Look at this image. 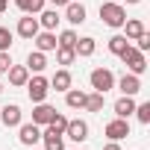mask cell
Here are the masks:
<instances>
[{"label": "cell", "instance_id": "obj_3", "mask_svg": "<svg viewBox=\"0 0 150 150\" xmlns=\"http://www.w3.org/2000/svg\"><path fill=\"white\" fill-rule=\"evenodd\" d=\"M121 59H124V65H127L132 74H141V71L147 68V62H144V53H141L138 47H127V50L121 53Z\"/></svg>", "mask_w": 150, "mask_h": 150}, {"label": "cell", "instance_id": "obj_24", "mask_svg": "<svg viewBox=\"0 0 150 150\" xmlns=\"http://www.w3.org/2000/svg\"><path fill=\"white\" fill-rule=\"evenodd\" d=\"M65 127H68V121H65L59 112H56V115L50 118V124H47V129H50V132H59V135H65Z\"/></svg>", "mask_w": 150, "mask_h": 150}, {"label": "cell", "instance_id": "obj_1", "mask_svg": "<svg viewBox=\"0 0 150 150\" xmlns=\"http://www.w3.org/2000/svg\"><path fill=\"white\" fill-rule=\"evenodd\" d=\"M88 80H91V88L100 91V94H106V91L115 86V77H112V71H109V68H94Z\"/></svg>", "mask_w": 150, "mask_h": 150}, {"label": "cell", "instance_id": "obj_18", "mask_svg": "<svg viewBox=\"0 0 150 150\" xmlns=\"http://www.w3.org/2000/svg\"><path fill=\"white\" fill-rule=\"evenodd\" d=\"M103 103H106V94H100V91L86 94V109H88V112H100V109H103Z\"/></svg>", "mask_w": 150, "mask_h": 150}, {"label": "cell", "instance_id": "obj_31", "mask_svg": "<svg viewBox=\"0 0 150 150\" xmlns=\"http://www.w3.org/2000/svg\"><path fill=\"white\" fill-rule=\"evenodd\" d=\"M12 68V59H9V53L6 50H0V74H6Z\"/></svg>", "mask_w": 150, "mask_h": 150}, {"label": "cell", "instance_id": "obj_34", "mask_svg": "<svg viewBox=\"0 0 150 150\" xmlns=\"http://www.w3.org/2000/svg\"><path fill=\"white\" fill-rule=\"evenodd\" d=\"M106 150H121V147H118V144L112 141V144H106Z\"/></svg>", "mask_w": 150, "mask_h": 150}, {"label": "cell", "instance_id": "obj_4", "mask_svg": "<svg viewBox=\"0 0 150 150\" xmlns=\"http://www.w3.org/2000/svg\"><path fill=\"white\" fill-rule=\"evenodd\" d=\"M27 91H30V100L33 103H41L47 97V91H50V83L44 77H33V80H27Z\"/></svg>", "mask_w": 150, "mask_h": 150}, {"label": "cell", "instance_id": "obj_20", "mask_svg": "<svg viewBox=\"0 0 150 150\" xmlns=\"http://www.w3.org/2000/svg\"><path fill=\"white\" fill-rule=\"evenodd\" d=\"M74 53H80V56H91V53H94V38H77V44H74Z\"/></svg>", "mask_w": 150, "mask_h": 150}, {"label": "cell", "instance_id": "obj_30", "mask_svg": "<svg viewBox=\"0 0 150 150\" xmlns=\"http://www.w3.org/2000/svg\"><path fill=\"white\" fill-rule=\"evenodd\" d=\"M9 44H12V33L6 27H0V50H9Z\"/></svg>", "mask_w": 150, "mask_h": 150}, {"label": "cell", "instance_id": "obj_2", "mask_svg": "<svg viewBox=\"0 0 150 150\" xmlns=\"http://www.w3.org/2000/svg\"><path fill=\"white\" fill-rule=\"evenodd\" d=\"M100 18H103V24H109V27H124L127 12H124L118 3H103V6H100Z\"/></svg>", "mask_w": 150, "mask_h": 150}, {"label": "cell", "instance_id": "obj_25", "mask_svg": "<svg viewBox=\"0 0 150 150\" xmlns=\"http://www.w3.org/2000/svg\"><path fill=\"white\" fill-rule=\"evenodd\" d=\"M65 100H68V106H71V109L86 106V94H83V91H68V97H65Z\"/></svg>", "mask_w": 150, "mask_h": 150}, {"label": "cell", "instance_id": "obj_12", "mask_svg": "<svg viewBox=\"0 0 150 150\" xmlns=\"http://www.w3.org/2000/svg\"><path fill=\"white\" fill-rule=\"evenodd\" d=\"M38 138H41L38 124H24V127H21V141H24V144H35Z\"/></svg>", "mask_w": 150, "mask_h": 150}, {"label": "cell", "instance_id": "obj_22", "mask_svg": "<svg viewBox=\"0 0 150 150\" xmlns=\"http://www.w3.org/2000/svg\"><path fill=\"white\" fill-rule=\"evenodd\" d=\"M129 47V41H127V35H115V38H109V50L115 53V56H121L124 50Z\"/></svg>", "mask_w": 150, "mask_h": 150}, {"label": "cell", "instance_id": "obj_5", "mask_svg": "<svg viewBox=\"0 0 150 150\" xmlns=\"http://www.w3.org/2000/svg\"><path fill=\"white\" fill-rule=\"evenodd\" d=\"M106 135H109L112 141L127 138V135H129V124H127V118H115V121H109V124H106Z\"/></svg>", "mask_w": 150, "mask_h": 150}, {"label": "cell", "instance_id": "obj_21", "mask_svg": "<svg viewBox=\"0 0 150 150\" xmlns=\"http://www.w3.org/2000/svg\"><path fill=\"white\" fill-rule=\"evenodd\" d=\"M74 59H77V53H74V47H62V44L56 47V62H59V65H71Z\"/></svg>", "mask_w": 150, "mask_h": 150}, {"label": "cell", "instance_id": "obj_23", "mask_svg": "<svg viewBox=\"0 0 150 150\" xmlns=\"http://www.w3.org/2000/svg\"><path fill=\"white\" fill-rule=\"evenodd\" d=\"M41 6H44V0H18V9H21V12H27V15L41 12Z\"/></svg>", "mask_w": 150, "mask_h": 150}, {"label": "cell", "instance_id": "obj_13", "mask_svg": "<svg viewBox=\"0 0 150 150\" xmlns=\"http://www.w3.org/2000/svg\"><path fill=\"white\" fill-rule=\"evenodd\" d=\"M65 18H68L71 24H83V21H86V6H83V3H68Z\"/></svg>", "mask_w": 150, "mask_h": 150}, {"label": "cell", "instance_id": "obj_32", "mask_svg": "<svg viewBox=\"0 0 150 150\" xmlns=\"http://www.w3.org/2000/svg\"><path fill=\"white\" fill-rule=\"evenodd\" d=\"M135 41H138V50H141V53H144V50L150 47V35H147V33H141V35H138Z\"/></svg>", "mask_w": 150, "mask_h": 150}, {"label": "cell", "instance_id": "obj_9", "mask_svg": "<svg viewBox=\"0 0 150 150\" xmlns=\"http://www.w3.org/2000/svg\"><path fill=\"white\" fill-rule=\"evenodd\" d=\"M18 33L24 35V38H35V33H38V18H21V24H18Z\"/></svg>", "mask_w": 150, "mask_h": 150}, {"label": "cell", "instance_id": "obj_10", "mask_svg": "<svg viewBox=\"0 0 150 150\" xmlns=\"http://www.w3.org/2000/svg\"><path fill=\"white\" fill-rule=\"evenodd\" d=\"M121 91H124V94H129V97L141 91V83H138V77H135V74H129V77L124 74V77H121Z\"/></svg>", "mask_w": 150, "mask_h": 150}, {"label": "cell", "instance_id": "obj_14", "mask_svg": "<svg viewBox=\"0 0 150 150\" xmlns=\"http://www.w3.org/2000/svg\"><path fill=\"white\" fill-rule=\"evenodd\" d=\"M115 112H118V118H129V115L135 112V103H132V97H129V94H124V97L115 103Z\"/></svg>", "mask_w": 150, "mask_h": 150}, {"label": "cell", "instance_id": "obj_8", "mask_svg": "<svg viewBox=\"0 0 150 150\" xmlns=\"http://www.w3.org/2000/svg\"><path fill=\"white\" fill-rule=\"evenodd\" d=\"M35 47H38L41 53H47V50H56L59 41H56V35L47 30V33H35Z\"/></svg>", "mask_w": 150, "mask_h": 150}, {"label": "cell", "instance_id": "obj_33", "mask_svg": "<svg viewBox=\"0 0 150 150\" xmlns=\"http://www.w3.org/2000/svg\"><path fill=\"white\" fill-rule=\"evenodd\" d=\"M71 0H53V6H68Z\"/></svg>", "mask_w": 150, "mask_h": 150}, {"label": "cell", "instance_id": "obj_6", "mask_svg": "<svg viewBox=\"0 0 150 150\" xmlns=\"http://www.w3.org/2000/svg\"><path fill=\"white\" fill-rule=\"evenodd\" d=\"M65 135L74 138V141H86V138H88V124H86V121H68Z\"/></svg>", "mask_w": 150, "mask_h": 150}, {"label": "cell", "instance_id": "obj_29", "mask_svg": "<svg viewBox=\"0 0 150 150\" xmlns=\"http://www.w3.org/2000/svg\"><path fill=\"white\" fill-rule=\"evenodd\" d=\"M135 112H138V121H141V124H150V103L135 106Z\"/></svg>", "mask_w": 150, "mask_h": 150}, {"label": "cell", "instance_id": "obj_37", "mask_svg": "<svg viewBox=\"0 0 150 150\" xmlns=\"http://www.w3.org/2000/svg\"><path fill=\"white\" fill-rule=\"evenodd\" d=\"M0 91H3V86H0Z\"/></svg>", "mask_w": 150, "mask_h": 150}, {"label": "cell", "instance_id": "obj_15", "mask_svg": "<svg viewBox=\"0 0 150 150\" xmlns=\"http://www.w3.org/2000/svg\"><path fill=\"white\" fill-rule=\"evenodd\" d=\"M50 86H53L56 91H68V88H71V74H68V71H56L53 80H50Z\"/></svg>", "mask_w": 150, "mask_h": 150}, {"label": "cell", "instance_id": "obj_19", "mask_svg": "<svg viewBox=\"0 0 150 150\" xmlns=\"http://www.w3.org/2000/svg\"><path fill=\"white\" fill-rule=\"evenodd\" d=\"M41 138H44V150H65V144H62V135H59V132H50V129H47Z\"/></svg>", "mask_w": 150, "mask_h": 150}, {"label": "cell", "instance_id": "obj_27", "mask_svg": "<svg viewBox=\"0 0 150 150\" xmlns=\"http://www.w3.org/2000/svg\"><path fill=\"white\" fill-rule=\"evenodd\" d=\"M124 24H127V38H138L144 33V24L141 21H124Z\"/></svg>", "mask_w": 150, "mask_h": 150}, {"label": "cell", "instance_id": "obj_11", "mask_svg": "<svg viewBox=\"0 0 150 150\" xmlns=\"http://www.w3.org/2000/svg\"><path fill=\"white\" fill-rule=\"evenodd\" d=\"M0 118H3V124L6 127H18L21 124V106H3V115H0Z\"/></svg>", "mask_w": 150, "mask_h": 150}, {"label": "cell", "instance_id": "obj_36", "mask_svg": "<svg viewBox=\"0 0 150 150\" xmlns=\"http://www.w3.org/2000/svg\"><path fill=\"white\" fill-rule=\"evenodd\" d=\"M127 3H141V0H127Z\"/></svg>", "mask_w": 150, "mask_h": 150}, {"label": "cell", "instance_id": "obj_35", "mask_svg": "<svg viewBox=\"0 0 150 150\" xmlns=\"http://www.w3.org/2000/svg\"><path fill=\"white\" fill-rule=\"evenodd\" d=\"M6 6H9V0H0V12H3V9H6Z\"/></svg>", "mask_w": 150, "mask_h": 150}, {"label": "cell", "instance_id": "obj_16", "mask_svg": "<svg viewBox=\"0 0 150 150\" xmlns=\"http://www.w3.org/2000/svg\"><path fill=\"white\" fill-rule=\"evenodd\" d=\"M27 68H30V71H35V74H38V71H44V68H47V59H44V53H41V50L30 53V56H27Z\"/></svg>", "mask_w": 150, "mask_h": 150}, {"label": "cell", "instance_id": "obj_26", "mask_svg": "<svg viewBox=\"0 0 150 150\" xmlns=\"http://www.w3.org/2000/svg\"><path fill=\"white\" fill-rule=\"evenodd\" d=\"M38 24H41L44 30H56V24H59V15H56V9H53V12H44Z\"/></svg>", "mask_w": 150, "mask_h": 150}, {"label": "cell", "instance_id": "obj_7", "mask_svg": "<svg viewBox=\"0 0 150 150\" xmlns=\"http://www.w3.org/2000/svg\"><path fill=\"white\" fill-rule=\"evenodd\" d=\"M53 115H56V109H53V106H47V103L41 100V103L33 109V124H38V127H41V124H50V118H53Z\"/></svg>", "mask_w": 150, "mask_h": 150}, {"label": "cell", "instance_id": "obj_17", "mask_svg": "<svg viewBox=\"0 0 150 150\" xmlns=\"http://www.w3.org/2000/svg\"><path fill=\"white\" fill-rule=\"evenodd\" d=\"M6 74H9V83H12V86H27V80H30L27 68H21V65H18V68H9Z\"/></svg>", "mask_w": 150, "mask_h": 150}, {"label": "cell", "instance_id": "obj_28", "mask_svg": "<svg viewBox=\"0 0 150 150\" xmlns=\"http://www.w3.org/2000/svg\"><path fill=\"white\" fill-rule=\"evenodd\" d=\"M59 44H62V47H74V44H77V33H74V30H65V33L59 35Z\"/></svg>", "mask_w": 150, "mask_h": 150}]
</instances>
